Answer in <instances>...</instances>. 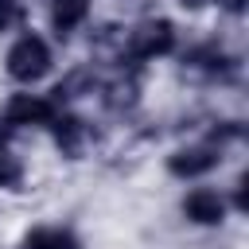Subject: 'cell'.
Returning a JSON list of instances; mask_svg holds the SVG:
<instances>
[{"mask_svg": "<svg viewBox=\"0 0 249 249\" xmlns=\"http://www.w3.org/2000/svg\"><path fill=\"white\" fill-rule=\"evenodd\" d=\"M0 249H4V241H0Z\"/></svg>", "mask_w": 249, "mask_h": 249, "instance_id": "cell-15", "label": "cell"}, {"mask_svg": "<svg viewBox=\"0 0 249 249\" xmlns=\"http://www.w3.org/2000/svg\"><path fill=\"white\" fill-rule=\"evenodd\" d=\"M43 140L58 163L74 167V163H93L97 156H105L113 144V128L93 109H58Z\"/></svg>", "mask_w": 249, "mask_h": 249, "instance_id": "cell-4", "label": "cell"}, {"mask_svg": "<svg viewBox=\"0 0 249 249\" xmlns=\"http://www.w3.org/2000/svg\"><path fill=\"white\" fill-rule=\"evenodd\" d=\"M148 89H152V70L140 66H105L101 89L93 97V113L109 128H132L148 117Z\"/></svg>", "mask_w": 249, "mask_h": 249, "instance_id": "cell-5", "label": "cell"}, {"mask_svg": "<svg viewBox=\"0 0 249 249\" xmlns=\"http://www.w3.org/2000/svg\"><path fill=\"white\" fill-rule=\"evenodd\" d=\"M202 4H206V16L218 19V27H237L241 31V23L249 16V0H202Z\"/></svg>", "mask_w": 249, "mask_h": 249, "instance_id": "cell-14", "label": "cell"}, {"mask_svg": "<svg viewBox=\"0 0 249 249\" xmlns=\"http://www.w3.org/2000/svg\"><path fill=\"white\" fill-rule=\"evenodd\" d=\"M237 27H206L187 31L179 54L171 58V74L191 93H241L245 89V51L233 39Z\"/></svg>", "mask_w": 249, "mask_h": 249, "instance_id": "cell-1", "label": "cell"}, {"mask_svg": "<svg viewBox=\"0 0 249 249\" xmlns=\"http://www.w3.org/2000/svg\"><path fill=\"white\" fill-rule=\"evenodd\" d=\"M35 23V0H0V43Z\"/></svg>", "mask_w": 249, "mask_h": 249, "instance_id": "cell-12", "label": "cell"}, {"mask_svg": "<svg viewBox=\"0 0 249 249\" xmlns=\"http://www.w3.org/2000/svg\"><path fill=\"white\" fill-rule=\"evenodd\" d=\"M35 16H39V27L66 51L82 43L89 23L101 16V0H35Z\"/></svg>", "mask_w": 249, "mask_h": 249, "instance_id": "cell-9", "label": "cell"}, {"mask_svg": "<svg viewBox=\"0 0 249 249\" xmlns=\"http://www.w3.org/2000/svg\"><path fill=\"white\" fill-rule=\"evenodd\" d=\"M171 210H175V222L187 226V230H195V233H222V230L233 222V210H230L226 191H222L218 179H214V183L179 187Z\"/></svg>", "mask_w": 249, "mask_h": 249, "instance_id": "cell-7", "label": "cell"}, {"mask_svg": "<svg viewBox=\"0 0 249 249\" xmlns=\"http://www.w3.org/2000/svg\"><path fill=\"white\" fill-rule=\"evenodd\" d=\"M62 66V47L39 27H23L0 47V82L8 89H47Z\"/></svg>", "mask_w": 249, "mask_h": 249, "instance_id": "cell-3", "label": "cell"}, {"mask_svg": "<svg viewBox=\"0 0 249 249\" xmlns=\"http://www.w3.org/2000/svg\"><path fill=\"white\" fill-rule=\"evenodd\" d=\"M58 105L47 89H4L0 93V128L16 140H43Z\"/></svg>", "mask_w": 249, "mask_h": 249, "instance_id": "cell-8", "label": "cell"}, {"mask_svg": "<svg viewBox=\"0 0 249 249\" xmlns=\"http://www.w3.org/2000/svg\"><path fill=\"white\" fill-rule=\"evenodd\" d=\"M222 191H226V202L233 210V222H245L249 218V171L241 160L233 163V175H230V183H222Z\"/></svg>", "mask_w": 249, "mask_h": 249, "instance_id": "cell-13", "label": "cell"}, {"mask_svg": "<svg viewBox=\"0 0 249 249\" xmlns=\"http://www.w3.org/2000/svg\"><path fill=\"white\" fill-rule=\"evenodd\" d=\"M101 78H105V66H97L93 58L82 54V58H70V62L58 66V74L47 86V93L54 97L58 109H93Z\"/></svg>", "mask_w": 249, "mask_h": 249, "instance_id": "cell-10", "label": "cell"}, {"mask_svg": "<svg viewBox=\"0 0 249 249\" xmlns=\"http://www.w3.org/2000/svg\"><path fill=\"white\" fill-rule=\"evenodd\" d=\"M241 156H230L226 148L210 144L206 136H175L171 144H163L160 152V175L175 187H191V183H214L222 179V171L230 163H237Z\"/></svg>", "mask_w": 249, "mask_h": 249, "instance_id": "cell-6", "label": "cell"}, {"mask_svg": "<svg viewBox=\"0 0 249 249\" xmlns=\"http://www.w3.org/2000/svg\"><path fill=\"white\" fill-rule=\"evenodd\" d=\"M187 23L183 16L167 12V8H140L124 16V31H121V51L113 66H140V70H160L171 66V58L179 54L183 39H187Z\"/></svg>", "mask_w": 249, "mask_h": 249, "instance_id": "cell-2", "label": "cell"}, {"mask_svg": "<svg viewBox=\"0 0 249 249\" xmlns=\"http://www.w3.org/2000/svg\"><path fill=\"white\" fill-rule=\"evenodd\" d=\"M12 249H89V241L70 218H43L27 222Z\"/></svg>", "mask_w": 249, "mask_h": 249, "instance_id": "cell-11", "label": "cell"}]
</instances>
